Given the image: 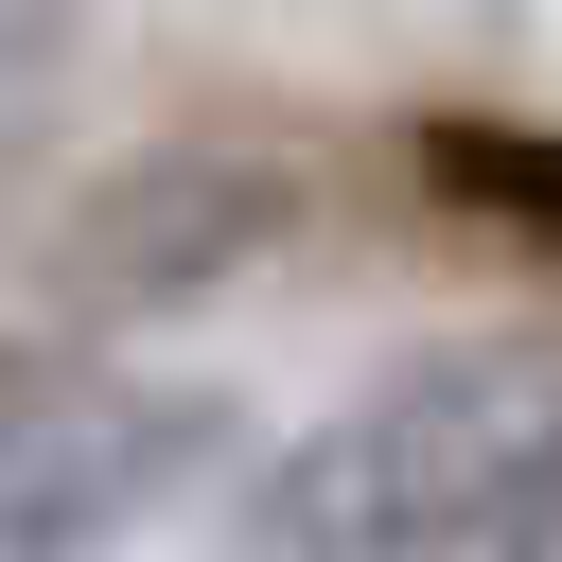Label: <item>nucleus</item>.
Wrapping results in <instances>:
<instances>
[{"mask_svg": "<svg viewBox=\"0 0 562 562\" xmlns=\"http://www.w3.org/2000/svg\"><path fill=\"white\" fill-rule=\"evenodd\" d=\"M70 35H88V0H0V123L70 70Z\"/></svg>", "mask_w": 562, "mask_h": 562, "instance_id": "obj_4", "label": "nucleus"}, {"mask_svg": "<svg viewBox=\"0 0 562 562\" xmlns=\"http://www.w3.org/2000/svg\"><path fill=\"white\" fill-rule=\"evenodd\" d=\"M246 439L228 386L123 369V351H35L0 369V562H123L176 492H211Z\"/></svg>", "mask_w": 562, "mask_h": 562, "instance_id": "obj_2", "label": "nucleus"}, {"mask_svg": "<svg viewBox=\"0 0 562 562\" xmlns=\"http://www.w3.org/2000/svg\"><path fill=\"white\" fill-rule=\"evenodd\" d=\"M263 562H562V351L439 334L299 422L246 492Z\"/></svg>", "mask_w": 562, "mask_h": 562, "instance_id": "obj_1", "label": "nucleus"}, {"mask_svg": "<svg viewBox=\"0 0 562 562\" xmlns=\"http://www.w3.org/2000/svg\"><path fill=\"white\" fill-rule=\"evenodd\" d=\"M263 228H281V193H263L228 140H158V158H123V176L70 211V246H53V316H70V351L123 334V316H176V299H211V281H246Z\"/></svg>", "mask_w": 562, "mask_h": 562, "instance_id": "obj_3", "label": "nucleus"}]
</instances>
